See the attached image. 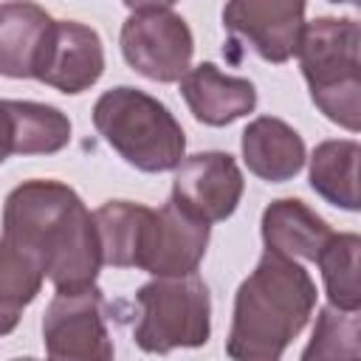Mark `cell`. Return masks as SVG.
Instances as JSON below:
<instances>
[{"label": "cell", "instance_id": "1", "mask_svg": "<svg viewBox=\"0 0 361 361\" xmlns=\"http://www.w3.org/2000/svg\"><path fill=\"white\" fill-rule=\"evenodd\" d=\"M3 237L28 251L56 290L96 285L102 248L93 212L62 180H23L6 195Z\"/></svg>", "mask_w": 361, "mask_h": 361}, {"label": "cell", "instance_id": "2", "mask_svg": "<svg viewBox=\"0 0 361 361\" xmlns=\"http://www.w3.org/2000/svg\"><path fill=\"white\" fill-rule=\"evenodd\" d=\"M316 310V282L307 268L279 251H262L257 268L234 293L226 355L234 361H276L307 327Z\"/></svg>", "mask_w": 361, "mask_h": 361}, {"label": "cell", "instance_id": "3", "mask_svg": "<svg viewBox=\"0 0 361 361\" xmlns=\"http://www.w3.org/2000/svg\"><path fill=\"white\" fill-rule=\"evenodd\" d=\"M313 104L338 127H361V28L353 17H316L302 25L296 54Z\"/></svg>", "mask_w": 361, "mask_h": 361}, {"label": "cell", "instance_id": "4", "mask_svg": "<svg viewBox=\"0 0 361 361\" xmlns=\"http://www.w3.org/2000/svg\"><path fill=\"white\" fill-rule=\"evenodd\" d=\"M93 127L138 172H172L186 155V133L172 110L130 85L110 87L96 99Z\"/></svg>", "mask_w": 361, "mask_h": 361}, {"label": "cell", "instance_id": "5", "mask_svg": "<svg viewBox=\"0 0 361 361\" xmlns=\"http://www.w3.org/2000/svg\"><path fill=\"white\" fill-rule=\"evenodd\" d=\"M135 305L133 341L144 353L203 347L212 336V296L197 274L155 276L135 290Z\"/></svg>", "mask_w": 361, "mask_h": 361}, {"label": "cell", "instance_id": "6", "mask_svg": "<svg viewBox=\"0 0 361 361\" xmlns=\"http://www.w3.org/2000/svg\"><path fill=\"white\" fill-rule=\"evenodd\" d=\"M124 62L144 79L172 85L192 68L195 37L189 23L172 8L133 11L118 34Z\"/></svg>", "mask_w": 361, "mask_h": 361}, {"label": "cell", "instance_id": "7", "mask_svg": "<svg viewBox=\"0 0 361 361\" xmlns=\"http://www.w3.org/2000/svg\"><path fill=\"white\" fill-rule=\"evenodd\" d=\"M42 347L59 361H110L113 338L104 322V296L99 285L56 290L42 313Z\"/></svg>", "mask_w": 361, "mask_h": 361}, {"label": "cell", "instance_id": "8", "mask_svg": "<svg viewBox=\"0 0 361 361\" xmlns=\"http://www.w3.org/2000/svg\"><path fill=\"white\" fill-rule=\"evenodd\" d=\"M172 172V200L197 220L212 226L228 220L237 212L245 180L234 155L220 149L183 155V161Z\"/></svg>", "mask_w": 361, "mask_h": 361}, {"label": "cell", "instance_id": "9", "mask_svg": "<svg viewBox=\"0 0 361 361\" xmlns=\"http://www.w3.org/2000/svg\"><path fill=\"white\" fill-rule=\"evenodd\" d=\"M307 0H226L223 28L259 59L282 65L296 54Z\"/></svg>", "mask_w": 361, "mask_h": 361}, {"label": "cell", "instance_id": "10", "mask_svg": "<svg viewBox=\"0 0 361 361\" xmlns=\"http://www.w3.org/2000/svg\"><path fill=\"white\" fill-rule=\"evenodd\" d=\"M104 73V45L96 28L76 20H54L42 54L34 68V79L76 96L90 90Z\"/></svg>", "mask_w": 361, "mask_h": 361}, {"label": "cell", "instance_id": "11", "mask_svg": "<svg viewBox=\"0 0 361 361\" xmlns=\"http://www.w3.org/2000/svg\"><path fill=\"white\" fill-rule=\"evenodd\" d=\"M209 237L212 226L197 220L169 197L161 209H155L138 268L152 276L197 274L209 248Z\"/></svg>", "mask_w": 361, "mask_h": 361}, {"label": "cell", "instance_id": "12", "mask_svg": "<svg viewBox=\"0 0 361 361\" xmlns=\"http://www.w3.org/2000/svg\"><path fill=\"white\" fill-rule=\"evenodd\" d=\"M180 96L189 113L206 127H226L257 107V87L243 76L223 73L214 62L189 68L180 79Z\"/></svg>", "mask_w": 361, "mask_h": 361}, {"label": "cell", "instance_id": "13", "mask_svg": "<svg viewBox=\"0 0 361 361\" xmlns=\"http://www.w3.org/2000/svg\"><path fill=\"white\" fill-rule=\"evenodd\" d=\"M240 149L248 172L268 183H285L296 178L307 161L302 135L276 116L254 118L243 130Z\"/></svg>", "mask_w": 361, "mask_h": 361}, {"label": "cell", "instance_id": "14", "mask_svg": "<svg viewBox=\"0 0 361 361\" xmlns=\"http://www.w3.org/2000/svg\"><path fill=\"white\" fill-rule=\"evenodd\" d=\"M54 17L34 0L0 3V76L34 79Z\"/></svg>", "mask_w": 361, "mask_h": 361}, {"label": "cell", "instance_id": "15", "mask_svg": "<svg viewBox=\"0 0 361 361\" xmlns=\"http://www.w3.org/2000/svg\"><path fill=\"white\" fill-rule=\"evenodd\" d=\"M259 234L268 251H279L293 259L313 262L333 234L324 217H319L305 200L299 197H279L271 200L259 220Z\"/></svg>", "mask_w": 361, "mask_h": 361}, {"label": "cell", "instance_id": "16", "mask_svg": "<svg viewBox=\"0 0 361 361\" xmlns=\"http://www.w3.org/2000/svg\"><path fill=\"white\" fill-rule=\"evenodd\" d=\"M155 209L133 200H107L93 212L96 237L102 248V265L138 268L152 226Z\"/></svg>", "mask_w": 361, "mask_h": 361}, {"label": "cell", "instance_id": "17", "mask_svg": "<svg viewBox=\"0 0 361 361\" xmlns=\"http://www.w3.org/2000/svg\"><path fill=\"white\" fill-rule=\"evenodd\" d=\"M11 155H54L71 144V118L42 102L0 99Z\"/></svg>", "mask_w": 361, "mask_h": 361}, {"label": "cell", "instance_id": "18", "mask_svg": "<svg viewBox=\"0 0 361 361\" xmlns=\"http://www.w3.org/2000/svg\"><path fill=\"white\" fill-rule=\"evenodd\" d=\"M358 158L361 147L355 138L322 141L310 155V189L344 212H358Z\"/></svg>", "mask_w": 361, "mask_h": 361}, {"label": "cell", "instance_id": "19", "mask_svg": "<svg viewBox=\"0 0 361 361\" xmlns=\"http://www.w3.org/2000/svg\"><path fill=\"white\" fill-rule=\"evenodd\" d=\"M42 265L20 245L0 237V336L17 330L23 310L42 290Z\"/></svg>", "mask_w": 361, "mask_h": 361}, {"label": "cell", "instance_id": "20", "mask_svg": "<svg viewBox=\"0 0 361 361\" xmlns=\"http://www.w3.org/2000/svg\"><path fill=\"white\" fill-rule=\"evenodd\" d=\"M358 257H361V237L353 231H333L322 245L319 257L313 259L322 271V282L327 290L330 305L341 310L361 307V288H358Z\"/></svg>", "mask_w": 361, "mask_h": 361}, {"label": "cell", "instance_id": "21", "mask_svg": "<svg viewBox=\"0 0 361 361\" xmlns=\"http://www.w3.org/2000/svg\"><path fill=\"white\" fill-rule=\"evenodd\" d=\"M302 358H358V310H341L336 305L322 307Z\"/></svg>", "mask_w": 361, "mask_h": 361}, {"label": "cell", "instance_id": "22", "mask_svg": "<svg viewBox=\"0 0 361 361\" xmlns=\"http://www.w3.org/2000/svg\"><path fill=\"white\" fill-rule=\"evenodd\" d=\"M130 11H149V8H172L178 0H121Z\"/></svg>", "mask_w": 361, "mask_h": 361}, {"label": "cell", "instance_id": "23", "mask_svg": "<svg viewBox=\"0 0 361 361\" xmlns=\"http://www.w3.org/2000/svg\"><path fill=\"white\" fill-rule=\"evenodd\" d=\"M11 158V144H8V133H6V121H3V113H0V164Z\"/></svg>", "mask_w": 361, "mask_h": 361}, {"label": "cell", "instance_id": "24", "mask_svg": "<svg viewBox=\"0 0 361 361\" xmlns=\"http://www.w3.org/2000/svg\"><path fill=\"white\" fill-rule=\"evenodd\" d=\"M327 3H358V0H327Z\"/></svg>", "mask_w": 361, "mask_h": 361}]
</instances>
